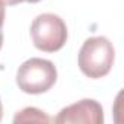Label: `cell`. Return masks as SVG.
Returning <instances> with one entry per match:
<instances>
[{
  "label": "cell",
  "instance_id": "obj_1",
  "mask_svg": "<svg viewBox=\"0 0 124 124\" xmlns=\"http://www.w3.org/2000/svg\"><path fill=\"white\" fill-rule=\"evenodd\" d=\"M115 51L108 38H88L79 51V69L91 79L104 78L112 69Z\"/></svg>",
  "mask_w": 124,
  "mask_h": 124
},
{
  "label": "cell",
  "instance_id": "obj_2",
  "mask_svg": "<svg viewBox=\"0 0 124 124\" xmlns=\"http://www.w3.org/2000/svg\"><path fill=\"white\" fill-rule=\"evenodd\" d=\"M57 80V69L53 61L45 58H29L19 66L16 83L25 93L38 95L53 88Z\"/></svg>",
  "mask_w": 124,
  "mask_h": 124
},
{
  "label": "cell",
  "instance_id": "obj_3",
  "mask_svg": "<svg viewBox=\"0 0 124 124\" xmlns=\"http://www.w3.org/2000/svg\"><path fill=\"white\" fill-rule=\"evenodd\" d=\"M31 38L38 50L54 53L64 47L67 41V26L60 16L42 13L31 23Z\"/></svg>",
  "mask_w": 124,
  "mask_h": 124
},
{
  "label": "cell",
  "instance_id": "obj_4",
  "mask_svg": "<svg viewBox=\"0 0 124 124\" xmlns=\"http://www.w3.org/2000/svg\"><path fill=\"white\" fill-rule=\"evenodd\" d=\"M54 123L69 124V123H89V124H102L104 111L98 101L95 99H82L76 104H72L63 108L54 118Z\"/></svg>",
  "mask_w": 124,
  "mask_h": 124
},
{
  "label": "cell",
  "instance_id": "obj_5",
  "mask_svg": "<svg viewBox=\"0 0 124 124\" xmlns=\"http://www.w3.org/2000/svg\"><path fill=\"white\" fill-rule=\"evenodd\" d=\"M51 121H54V118L48 117L44 111H41L35 107L23 108L13 118L15 124H19V123H51Z\"/></svg>",
  "mask_w": 124,
  "mask_h": 124
},
{
  "label": "cell",
  "instance_id": "obj_6",
  "mask_svg": "<svg viewBox=\"0 0 124 124\" xmlns=\"http://www.w3.org/2000/svg\"><path fill=\"white\" fill-rule=\"evenodd\" d=\"M5 2L3 0H0V29H2L3 23H5Z\"/></svg>",
  "mask_w": 124,
  "mask_h": 124
},
{
  "label": "cell",
  "instance_id": "obj_7",
  "mask_svg": "<svg viewBox=\"0 0 124 124\" xmlns=\"http://www.w3.org/2000/svg\"><path fill=\"white\" fill-rule=\"evenodd\" d=\"M3 2H5V5H8V6H15V5L22 3V2H26V0H3Z\"/></svg>",
  "mask_w": 124,
  "mask_h": 124
},
{
  "label": "cell",
  "instance_id": "obj_8",
  "mask_svg": "<svg viewBox=\"0 0 124 124\" xmlns=\"http://www.w3.org/2000/svg\"><path fill=\"white\" fill-rule=\"evenodd\" d=\"M2 45H3V32L0 29V48H2Z\"/></svg>",
  "mask_w": 124,
  "mask_h": 124
},
{
  "label": "cell",
  "instance_id": "obj_9",
  "mask_svg": "<svg viewBox=\"0 0 124 124\" xmlns=\"http://www.w3.org/2000/svg\"><path fill=\"white\" fill-rule=\"evenodd\" d=\"M2 115H3V105H2V101H0V120H2Z\"/></svg>",
  "mask_w": 124,
  "mask_h": 124
},
{
  "label": "cell",
  "instance_id": "obj_10",
  "mask_svg": "<svg viewBox=\"0 0 124 124\" xmlns=\"http://www.w3.org/2000/svg\"><path fill=\"white\" fill-rule=\"evenodd\" d=\"M28 3H37V2H39V0H26Z\"/></svg>",
  "mask_w": 124,
  "mask_h": 124
}]
</instances>
